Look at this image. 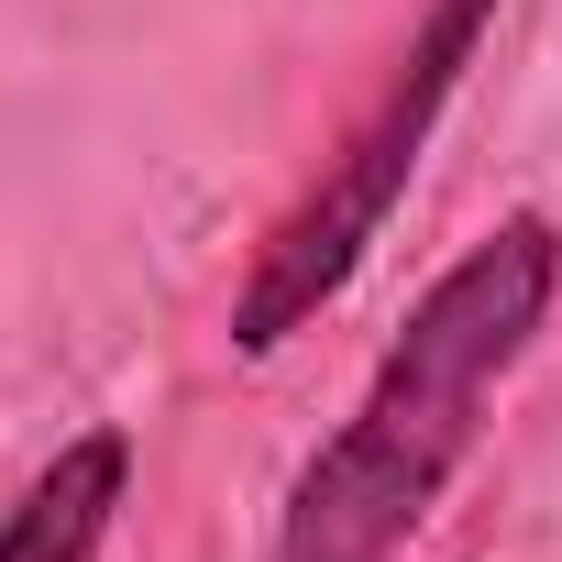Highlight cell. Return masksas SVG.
<instances>
[{
    "label": "cell",
    "instance_id": "cell-1",
    "mask_svg": "<svg viewBox=\"0 0 562 562\" xmlns=\"http://www.w3.org/2000/svg\"><path fill=\"white\" fill-rule=\"evenodd\" d=\"M551 310H562V221L507 210L485 243H463L408 299L353 419L288 474L254 562H397L430 529V507L452 496V474L474 463V441H485L507 375L529 364V342L551 331Z\"/></svg>",
    "mask_w": 562,
    "mask_h": 562
},
{
    "label": "cell",
    "instance_id": "cell-2",
    "mask_svg": "<svg viewBox=\"0 0 562 562\" xmlns=\"http://www.w3.org/2000/svg\"><path fill=\"white\" fill-rule=\"evenodd\" d=\"M496 12H507V0H430V12L408 23L386 89L353 111V133L321 155V177L276 210V232H265L254 265H243V288H232V353H243V364L288 353V342L353 288V276H364V254L386 243V221H397V199H408V177H419V155H430V133H441V111L463 100V78H474Z\"/></svg>",
    "mask_w": 562,
    "mask_h": 562
},
{
    "label": "cell",
    "instance_id": "cell-3",
    "mask_svg": "<svg viewBox=\"0 0 562 562\" xmlns=\"http://www.w3.org/2000/svg\"><path fill=\"white\" fill-rule=\"evenodd\" d=\"M122 507H133V430H78L0 507V562H100Z\"/></svg>",
    "mask_w": 562,
    "mask_h": 562
}]
</instances>
